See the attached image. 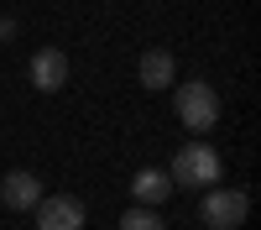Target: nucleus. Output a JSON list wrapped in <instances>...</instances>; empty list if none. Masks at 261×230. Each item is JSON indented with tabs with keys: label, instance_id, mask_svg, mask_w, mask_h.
Returning <instances> with one entry per match:
<instances>
[{
	"label": "nucleus",
	"instance_id": "obj_5",
	"mask_svg": "<svg viewBox=\"0 0 261 230\" xmlns=\"http://www.w3.org/2000/svg\"><path fill=\"white\" fill-rule=\"evenodd\" d=\"M0 204L16 209V215H32V209L42 204V178L27 173V167H11V173L0 178Z\"/></svg>",
	"mask_w": 261,
	"mask_h": 230
},
{
	"label": "nucleus",
	"instance_id": "obj_8",
	"mask_svg": "<svg viewBox=\"0 0 261 230\" xmlns=\"http://www.w3.org/2000/svg\"><path fill=\"white\" fill-rule=\"evenodd\" d=\"M167 194H172V178L162 173V167H141V173L130 178V199H136L141 209H157Z\"/></svg>",
	"mask_w": 261,
	"mask_h": 230
},
{
	"label": "nucleus",
	"instance_id": "obj_6",
	"mask_svg": "<svg viewBox=\"0 0 261 230\" xmlns=\"http://www.w3.org/2000/svg\"><path fill=\"white\" fill-rule=\"evenodd\" d=\"M63 84H68V58H63L58 47H37V53H32V89L58 94Z\"/></svg>",
	"mask_w": 261,
	"mask_h": 230
},
{
	"label": "nucleus",
	"instance_id": "obj_2",
	"mask_svg": "<svg viewBox=\"0 0 261 230\" xmlns=\"http://www.w3.org/2000/svg\"><path fill=\"white\" fill-rule=\"evenodd\" d=\"M178 120L188 125L193 136H204V131H214L220 125V94H214V84H204V79H188V84H178Z\"/></svg>",
	"mask_w": 261,
	"mask_h": 230
},
{
	"label": "nucleus",
	"instance_id": "obj_9",
	"mask_svg": "<svg viewBox=\"0 0 261 230\" xmlns=\"http://www.w3.org/2000/svg\"><path fill=\"white\" fill-rule=\"evenodd\" d=\"M120 230H167V220L157 215V209H125V215H120Z\"/></svg>",
	"mask_w": 261,
	"mask_h": 230
},
{
	"label": "nucleus",
	"instance_id": "obj_3",
	"mask_svg": "<svg viewBox=\"0 0 261 230\" xmlns=\"http://www.w3.org/2000/svg\"><path fill=\"white\" fill-rule=\"evenodd\" d=\"M199 215H204V225H209V230H241V225H246V215H251V199L241 194V188H209Z\"/></svg>",
	"mask_w": 261,
	"mask_h": 230
},
{
	"label": "nucleus",
	"instance_id": "obj_1",
	"mask_svg": "<svg viewBox=\"0 0 261 230\" xmlns=\"http://www.w3.org/2000/svg\"><path fill=\"white\" fill-rule=\"evenodd\" d=\"M167 178H172V188H220V178H225V157L214 152L209 141H188L183 152L172 157Z\"/></svg>",
	"mask_w": 261,
	"mask_h": 230
},
{
	"label": "nucleus",
	"instance_id": "obj_7",
	"mask_svg": "<svg viewBox=\"0 0 261 230\" xmlns=\"http://www.w3.org/2000/svg\"><path fill=\"white\" fill-rule=\"evenodd\" d=\"M136 79L141 89H172V79H178V58L167 47H146V58L136 63Z\"/></svg>",
	"mask_w": 261,
	"mask_h": 230
},
{
	"label": "nucleus",
	"instance_id": "obj_4",
	"mask_svg": "<svg viewBox=\"0 0 261 230\" xmlns=\"http://www.w3.org/2000/svg\"><path fill=\"white\" fill-rule=\"evenodd\" d=\"M32 215H37V230H84V220H89L73 194H42Z\"/></svg>",
	"mask_w": 261,
	"mask_h": 230
},
{
	"label": "nucleus",
	"instance_id": "obj_10",
	"mask_svg": "<svg viewBox=\"0 0 261 230\" xmlns=\"http://www.w3.org/2000/svg\"><path fill=\"white\" fill-rule=\"evenodd\" d=\"M6 37H16V21H11V16H0V42H6Z\"/></svg>",
	"mask_w": 261,
	"mask_h": 230
}]
</instances>
